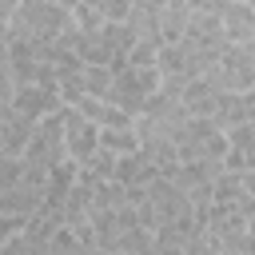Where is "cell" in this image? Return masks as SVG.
<instances>
[{"label":"cell","mask_w":255,"mask_h":255,"mask_svg":"<svg viewBox=\"0 0 255 255\" xmlns=\"http://www.w3.org/2000/svg\"><path fill=\"white\" fill-rule=\"evenodd\" d=\"M72 24V4H52V0H24L16 4L8 20V40H28V44H56Z\"/></svg>","instance_id":"6da1fadb"},{"label":"cell","mask_w":255,"mask_h":255,"mask_svg":"<svg viewBox=\"0 0 255 255\" xmlns=\"http://www.w3.org/2000/svg\"><path fill=\"white\" fill-rule=\"evenodd\" d=\"M64 159H68V151H64V116L56 112V116L40 120V128H36L32 143L24 147L20 163H24L28 171H44V175H52V167H60Z\"/></svg>","instance_id":"7a4b0ae2"},{"label":"cell","mask_w":255,"mask_h":255,"mask_svg":"<svg viewBox=\"0 0 255 255\" xmlns=\"http://www.w3.org/2000/svg\"><path fill=\"white\" fill-rule=\"evenodd\" d=\"M211 80L219 84V92H235V96L251 92L255 88V52L247 44H227L215 72H211Z\"/></svg>","instance_id":"3957f363"},{"label":"cell","mask_w":255,"mask_h":255,"mask_svg":"<svg viewBox=\"0 0 255 255\" xmlns=\"http://www.w3.org/2000/svg\"><path fill=\"white\" fill-rule=\"evenodd\" d=\"M60 116H64V151H68V159L88 163L100 151V128L92 120H84L76 108H60Z\"/></svg>","instance_id":"277c9868"},{"label":"cell","mask_w":255,"mask_h":255,"mask_svg":"<svg viewBox=\"0 0 255 255\" xmlns=\"http://www.w3.org/2000/svg\"><path fill=\"white\" fill-rule=\"evenodd\" d=\"M147 203H151V211H155L159 227H167V223H175V219L191 215V199H187V191H179V187H175V183H167L163 175L147 187Z\"/></svg>","instance_id":"5b68a950"},{"label":"cell","mask_w":255,"mask_h":255,"mask_svg":"<svg viewBox=\"0 0 255 255\" xmlns=\"http://www.w3.org/2000/svg\"><path fill=\"white\" fill-rule=\"evenodd\" d=\"M163 4L167 0H131V12H128V28L135 32V40L139 44H151L155 52L163 48V32H159Z\"/></svg>","instance_id":"8992f818"},{"label":"cell","mask_w":255,"mask_h":255,"mask_svg":"<svg viewBox=\"0 0 255 255\" xmlns=\"http://www.w3.org/2000/svg\"><path fill=\"white\" fill-rule=\"evenodd\" d=\"M64 108V100H60V92H44V88H16V112L20 116H28V120H48V116H56Z\"/></svg>","instance_id":"52a82bcc"},{"label":"cell","mask_w":255,"mask_h":255,"mask_svg":"<svg viewBox=\"0 0 255 255\" xmlns=\"http://www.w3.org/2000/svg\"><path fill=\"white\" fill-rule=\"evenodd\" d=\"M223 40L227 44H251V32H255V12H251V4H243V0H227V8H223Z\"/></svg>","instance_id":"ba28073f"},{"label":"cell","mask_w":255,"mask_h":255,"mask_svg":"<svg viewBox=\"0 0 255 255\" xmlns=\"http://www.w3.org/2000/svg\"><path fill=\"white\" fill-rule=\"evenodd\" d=\"M155 179H159V167H155L143 151L124 155V159L116 163V183H120V187H143V191H147Z\"/></svg>","instance_id":"9c48e42d"},{"label":"cell","mask_w":255,"mask_h":255,"mask_svg":"<svg viewBox=\"0 0 255 255\" xmlns=\"http://www.w3.org/2000/svg\"><path fill=\"white\" fill-rule=\"evenodd\" d=\"M0 128H4V155H16V159H20V155H24V147L32 143V135H36V128H40V124H36V120H28V116H20V112H12Z\"/></svg>","instance_id":"30bf717a"},{"label":"cell","mask_w":255,"mask_h":255,"mask_svg":"<svg viewBox=\"0 0 255 255\" xmlns=\"http://www.w3.org/2000/svg\"><path fill=\"white\" fill-rule=\"evenodd\" d=\"M211 124L227 135L231 128H243L247 124V108H243V96H235V92H223L219 96V104H215V112H211Z\"/></svg>","instance_id":"8fae6325"},{"label":"cell","mask_w":255,"mask_h":255,"mask_svg":"<svg viewBox=\"0 0 255 255\" xmlns=\"http://www.w3.org/2000/svg\"><path fill=\"white\" fill-rule=\"evenodd\" d=\"M187 16H191L187 0H167V4H163V20H159L163 44H179V40H183V32H187Z\"/></svg>","instance_id":"7c38bea8"},{"label":"cell","mask_w":255,"mask_h":255,"mask_svg":"<svg viewBox=\"0 0 255 255\" xmlns=\"http://www.w3.org/2000/svg\"><path fill=\"white\" fill-rule=\"evenodd\" d=\"M100 147L104 151H112V155H135L139 151V139H135V124L131 128H104L100 131Z\"/></svg>","instance_id":"4fadbf2b"},{"label":"cell","mask_w":255,"mask_h":255,"mask_svg":"<svg viewBox=\"0 0 255 255\" xmlns=\"http://www.w3.org/2000/svg\"><path fill=\"white\" fill-rule=\"evenodd\" d=\"M120 207H131V203H128V187H120L116 179L92 187V215H96V211H120Z\"/></svg>","instance_id":"5bb4252c"},{"label":"cell","mask_w":255,"mask_h":255,"mask_svg":"<svg viewBox=\"0 0 255 255\" xmlns=\"http://www.w3.org/2000/svg\"><path fill=\"white\" fill-rule=\"evenodd\" d=\"M211 195H215V207H235V203H243V199H247L243 179H239V175H227V171L215 179V191H211Z\"/></svg>","instance_id":"9a60e30c"},{"label":"cell","mask_w":255,"mask_h":255,"mask_svg":"<svg viewBox=\"0 0 255 255\" xmlns=\"http://www.w3.org/2000/svg\"><path fill=\"white\" fill-rule=\"evenodd\" d=\"M16 112V80H12V68H8V48L0 52V124Z\"/></svg>","instance_id":"2e32d148"},{"label":"cell","mask_w":255,"mask_h":255,"mask_svg":"<svg viewBox=\"0 0 255 255\" xmlns=\"http://www.w3.org/2000/svg\"><path fill=\"white\" fill-rule=\"evenodd\" d=\"M84 92L92 100H104L108 104V92H112V68H84Z\"/></svg>","instance_id":"e0dca14e"},{"label":"cell","mask_w":255,"mask_h":255,"mask_svg":"<svg viewBox=\"0 0 255 255\" xmlns=\"http://www.w3.org/2000/svg\"><path fill=\"white\" fill-rule=\"evenodd\" d=\"M72 24H76L80 32H88V36H96V32L104 28V20H100V12H96L92 0H88V4H72Z\"/></svg>","instance_id":"ac0fdd59"},{"label":"cell","mask_w":255,"mask_h":255,"mask_svg":"<svg viewBox=\"0 0 255 255\" xmlns=\"http://www.w3.org/2000/svg\"><path fill=\"white\" fill-rule=\"evenodd\" d=\"M100 20L104 24H128V12H131V0H92Z\"/></svg>","instance_id":"d6986e66"},{"label":"cell","mask_w":255,"mask_h":255,"mask_svg":"<svg viewBox=\"0 0 255 255\" xmlns=\"http://www.w3.org/2000/svg\"><path fill=\"white\" fill-rule=\"evenodd\" d=\"M20 179H24V163L16 155H4L0 151V191H12Z\"/></svg>","instance_id":"ffe728a7"},{"label":"cell","mask_w":255,"mask_h":255,"mask_svg":"<svg viewBox=\"0 0 255 255\" xmlns=\"http://www.w3.org/2000/svg\"><path fill=\"white\" fill-rule=\"evenodd\" d=\"M227 151H247V155H255V131H251V124L227 131Z\"/></svg>","instance_id":"44dd1931"},{"label":"cell","mask_w":255,"mask_h":255,"mask_svg":"<svg viewBox=\"0 0 255 255\" xmlns=\"http://www.w3.org/2000/svg\"><path fill=\"white\" fill-rule=\"evenodd\" d=\"M223 171H227V175H247V171H255V155H247V151H227V155H223Z\"/></svg>","instance_id":"7402d4cb"},{"label":"cell","mask_w":255,"mask_h":255,"mask_svg":"<svg viewBox=\"0 0 255 255\" xmlns=\"http://www.w3.org/2000/svg\"><path fill=\"white\" fill-rule=\"evenodd\" d=\"M155 48L151 44H135L131 52H128V68H155Z\"/></svg>","instance_id":"603a6c76"},{"label":"cell","mask_w":255,"mask_h":255,"mask_svg":"<svg viewBox=\"0 0 255 255\" xmlns=\"http://www.w3.org/2000/svg\"><path fill=\"white\" fill-rule=\"evenodd\" d=\"M24 223H28V219H20V215H0V243L16 239V235L24 231Z\"/></svg>","instance_id":"cb8c5ba5"},{"label":"cell","mask_w":255,"mask_h":255,"mask_svg":"<svg viewBox=\"0 0 255 255\" xmlns=\"http://www.w3.org/2000/svg\"><path fill=\"white\" fill-rule=\"evenodd\" d=\"M243 108H247V124H255V88L243 92Z\"/></svg>","instance_id":"d4e9b609"},{"label":"cell","mask_w":255,"mask_h":255,"mask_svg":"<svg viewBox=\"0 0 255 255\" xmlns=\"http://www.w3.org/2000/svg\"><path fill=\"white\" fill-rule=\"evenodd\" d=\"M151 255H187V251H179V247H163V243H151Z\"/></svg>","instance_id":"484cf974"},{"label":"cell","mask_w":255,"mask_h":255,"mask_svg":"<svg viewBox=\"0 0 255 255\" xmlns=\"http://www.w3.org/2000/svg\"><path fill=\"white\" fill-rule=\"evenodd\" d=\"M239 179H243V191L255 199V171H247V175H239Z\"/></svg>","instance_id":"4316f807"},{"label":"cell","mask_w":255,"mask_h":255,"mask_svg":"<svg viewBox=\"0 0 255 255\" xmlns=\"http://www.w3.org/2000/svg\"><path fill=\"white\" fill-rule=\"evenodd\" d=\"M0 151H4V128H0Z\"/></svg>","instance_id":"83f0119b"},{"label":"cell","mask_w":255,"mask_h":255,"mask_svg":"<svg viewBox=\"0 0 255 255\" xmlns=\"http://www.w3.org/2000/svg\"><path fill=\"white\" fill-rule=\"evenodd\" d=\"M247 48H251V52H255V32H251V44H247Z\"/></svg>","instance_id":"f1b7e54d"},{"label":"cell","mask_w":255,"mask_h":255,"mask_svg":"<svg viewBox=\"0 0 255 255\" xmlns=\"http://www.w3.org/2000/svg\"><path fill=\"white\" fill-rule=\"evenodd\" d=\"M251 12H255V0H251Z\"/></svg>","instance_id":"f546056e"},{"label":"cell","mask_w":255,"mask_h":255,"mask_svg":"<svg viewBox=\"0 0 255 255\" xmlns=\"http://www.w3.org/2000/svg\"><path fill=\"white\" fill-rule=\"evenodd\" d=\"M251 131H255V124H251Z\"/></svg>","instance_id":"4dcf8cb0"}]
</instances>
